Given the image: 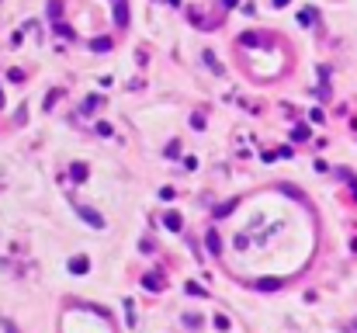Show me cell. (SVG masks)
<instances>
[{
    "label": "cell",
    "instance_id": "cell-6",
    "mask_svg": "<svg viewBox=\"0 0 357 333\" xmlns=\"http://www.w3.org/2000/svg\"><path fill=\"white\" fill-rule=\"evenodd\" d=\"M142 285H149L153 291H160V288H163V281H160V274H149V278H142Z\"/></svg>",
    "mask_w": 357,
    "mask_h": 333
},
{
    "label": "cell",
    "instance_id": "cell-12",
    "mask_svg": "<svg viewBox=\"0 0 357 333\" xmlns=\"http://www.w3.org/2000/svg\"><path fill=\"white\" fill-rule=\"evenodd\" d=\"M222 4H225V7H236V0H222Z\"/></svg>",
    "mask_w": 357,
    "mask_h": 333
},
{
    "label": "cell",
    "instance_id": "cell-3",
    "mask_svg": "<svg viewBox=\"0 0 357 333\" xmlns=\"http://www.w3.org/2000/svg\"><path fill=\"white\" fill-rule=\"evenodd\" d=\"M281 285H285V278H264V281H257V288H264V291H274Z\"/></svg>",
    "mask_w": 357,
    "mask_h": 333
},
{
    "label": "cell",
    "instance_id": "cell-1",
    "mask_svg": "<svg viewBox=\"0 0 357 333\" xmlns=\"http://www.w3.org/2000/svg\"><path fill=\"white\" fill-rule=\"evenodd\" d=\"M114 21H118V28L129 24V7H125V0H118V4H114Z\"/></svg>",
    "mask_w": 357,
    "mask_h": 333
},
{
    "label": "cell",
    "instance_id": "cell-13",
    "mask_svg": "<svg viewBox=\"0 0 357 333\" xmlns=\"http://www.w3.org/2000/svg\"><path fill=\"white\" fill-rule=\"evenodd\" d=\"M274 4H277V7H285V4H288V0H274Z\"/></svg>",
    "mask_w": 357,
    "mask_h": 333
},
{
    "label": "cell",
    "instance_id": "cell-10",
    "mask_svg": "<svg viewBox=\"0 0 357 333\" xmlns=\"http://www.w3.org/2000/svg\"><path fill=\"white\" fill-rule=\"evenodd\" d=\"M205 63H208V66H212V69H215V73H222V66H219V63H215V52H205Z\"/></svg>",
    "mask_w": 357,
    "mask_h": 333
},
{
    "label": "cell",
    "instance_id": "cell-2",
    "mask_svg": "<svg viewBox=\"0 0 357 333\" xmlns=\"http://www.w3.org/2000/svg\"><path fill=\"white\" fill-rule=\"evenodd\" d=\"M80 215H84V219L90 222V226H94V229H101V226H104V219H101V215H97L94 208H80Z\"/></svg>",
    "mask_w": 357,
    "mask_h": 333
},
{
    "label": "cell",
    "instance_id": "cell-9",
    "mask_svg": "<svg viewBox=\"0 0 357 333\" xmlns=\"http://www.w3.org/2000/svg\"><path fill=\"white\" fill-rule=\"evenodd\" d=\"M205 240H208V250H212V253H219V233H215V229H212V233H208V236H205Z\"/></svg>",
    "mask_w": 357,
    "mask_h": 333
},
{
    "label": "cell",
    "instance_id": "cell-11",
    "mask_svg": "<svg viewBox=\"0 0 357 333\" xmlns=\"http://www.w3.org/2000/svg\"><path fill=\"white\" fill-rule=\"evenodd\" d=\"M291 139H298V142H302V139H309V129H305V125H298V129L291 132Z\"/></svg>",
    "mask_w": 357,
    "mask_h": 333
},
{
    "label": "cell",
    "instance_id": "cell-8",
    "mask_svg": "<svg viewBox=\"0 0 357 333\" xmlns=\"http://www.w3.org/2000/svg\"><path fill=\"white\" fill-rule=\"evenodd\" d=\"M90 49H97V52H108V49H111V42H108V39H94V42H90Z\"/></svg>",
    "mask_w": 357,
    "mask_h": 333
},
{
    "label": "cell",
    "instance_id": "cell-5",
    "mask_svg": "<svg viewBox=\"0 0 357 333\" xmlns=\"http://www.w3.org/2000/svg\"><path fill=\"white\" fill-rule=\"evenodd\" d=\"M163 226H167V229H174V233H177V229H180V215H177V212H170V215H167V219H163Z\"/></svg>",
    "mask_w": 357,
    "mask_h": 333
},
{
    "label": "cell",
    "instance_id": "cell-4",
    "mask_svg": "<svg viewBox=\"0 0 357 333\" xmlns=\"http://www.w3.org/2000/svg\"><path fill=\"white\" fill-rule=\"evenodd\" d=\"M87 267H90V264H87V257H73V261H69V271H73V274H84Z\"/></svg>",
    "mask_w": 357,
    "mask_h": 333
},
{
    "label": "cell",
    "instance_id": "cell-7",
    "mask_svg": "<svg viewBox=\"0 0 357 333\" xmlns=\"http://www.w3.org/2000/svg\"><path fill=\"white\" fill-rule=\"evenodd\" d=\"M69 174H73V180H84V177H87V167H84V163H73Z\"/></svg>",
    "mask_w": 357,
    "mask_h": 333
}]
</instances>
